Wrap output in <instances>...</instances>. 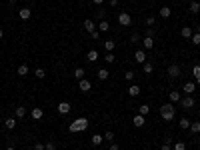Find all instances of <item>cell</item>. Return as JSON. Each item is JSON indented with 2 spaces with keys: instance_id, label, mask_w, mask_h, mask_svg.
Segmentation results:
<instances>
[{
  "instance_id": "1",
  "label": "cell",
  "mask_w": 200,
  "mask_h": 150,
  "mask_svg": "<svg viewBox=\"0 0 200 150\" xmlns=\"http://www.w3.org/2000/svg\"><path fill=\"white\" fill-rule=\"evenodd\" d=\"M88 128V118H76L72 124H68V130L70 132H82Z\"/></svg>"
},
{
  "instance_id": "2",
  "label": "cell",
  "mask_w": 200,
  "mask_h": 150,
  "mask_svg": "<svg viewBox=\"0 0 200 150\" xmlns=\"http://www.w3.org/2000/svg\"><path fill=\"white\" fill-rule=\"evenodd\" d=\"M174 114H176V110H174L172 104H162L160 106V116H162L164 120H172Z\"/></svg>"
},
{
  "instance_id": "3",
  "label": "cell",
  "mask_w": 200,
  "mask_h": 150,
  "mask_svg": "<svg viewBox=\"0 0 200 150\" xmlns=\"http://www.w3.org/2000/svg\"><path fill=\"white\" fill-rule=\"evenodd\" d=\"M180 66H178V64H170L168 66V78H178V76H180Z\"/></svg>"
},
{
  "instance_id": "4",
  "label": "cell",
  "mask_w": 200,
  "mask_h": 150,
  "mask_svg": "<svg viewBox=\"0 0 200 150\" xmlns=\"http://www.w3.org/2000/svg\"><path fill=\"white\" fill-rule=\"evenodd\" d=\"M118 22H120L122 26H130V24H132V16H130L128 12H122V14L118 16Z\"/></svg>"
},
{
  "instance_id": "5",
  "label": "cell",
  "mask_w": 200,
  "mask_h": 150,
  "mask_svg": "<svg viewBox=\"0 0 200 150\" xmlns=\"http://www.w3.org/2000/svg\"><path fill=\"white\" fill-rule=\"evenodd\" d=\"M180 106H182V108H186V110L192 108V106H194V98H192V96H184V98H180Z\"/></svg>"
},
{
  "instance_id": "6",
  "label": "cell",
  "mask_w": 200,
  "mask_h": 150,
  "mask_svg": "<svg viewBox=\"0 0 200 150\" xmlns=\"http://www.w3.org/2000/svg\"><path fill=\"white\" fill-rule=\"evenodd\" d=\"M134 60L138 64H144V62H146V52H144V50H136V52H134Z\"/></svg>"
},
{
  "instance_id": "7",
  "label": "cell",
  "mask_w": 200,
  "mask_h": 150,
  "mask_svg": "<svg viewBox=\"0 0 200 150\" xmlns=\"http://www.w3.org/2000/svg\"><path fill=\"white\" fill-rule=\"evenodd\" d=\"M194 90H196V84H194V82H186L184 86H182V92H184L186 96H190V94H192Z\"/></svg>"
},
{
  "instance_id": "8",
  "label": "cell",
  "mask_w": 200,
  "mask_h": 150,
  "mask_svg": "<svg viewBox=\"0 0 200 150\" xmlns=\"http://www.w3.org/2000/svg\"><path fill=\"white\" fill-rule=\"evenodd\" d=\"M144 122H146V116H140V114H136V116L132 118V124H134L136 128H142Z\"/></svg>"
},
{
  "instance_id": "9",
  "label": "cell",
  "mask_w": 200,
  "mask_h": 150,
  "mask_svg": "<svg viewBox=\"0 0 200 150\" xmlns=\"http://www.w3.org/2000/svg\"><path fill=\"white\" fill-rule=\"evenodd\" d=\"M78 86L82 92H88V90L92 88V84H90V80H86V78H82V80H78Z\"/></svg>"
},
{
  "instance_id": "10",
  "label": "cell",
  "mask_w": 200,
  "mask_h": 150,
  "mask_svg": "<svg viewBox=\"0 0 200 150\" xmlns=\"http://www.w3.org/2000/svg\"><path fill=\"white\" fill-rule=\"evenodd\" d=\"M18 16H20V20H28L32 16V10H30V8H20Z\"/></svg>"
},
{
  "instance_id": "11",
  "label": "cell",
  "mask_w": 200,
  "mask_h": 150,
  "mask_svg": "<svg viewBox=\"0 0 200 150\" xmlns=\"http://www.w3.org/2000/svg\"><path fill=\"white\" fill-rule=\"evenodd\" d=\"M30 116H32L34 120H40L42 116H44V110H42V108H32V110H30Z\"/></svg>"
},
{
  "instance_id": "12",
  "label": "cell",
  "mask_w": 200,
  "mask_h": 150,
  "mask_svg": "<svg viewBox=\"0 0 200 150\" xmlns=\"http://www.w3.org/2000/svg\"><path fill=\"white\" fill-rule=\"evenodd\" d=\"M142 46H144V50H152V48H154V38H144V40H142Z\"/></svg>"
},
{
  "instance_id": "13",
  "label": "cell",
  "mask_w": 200,
  "mask_h": 150,
  "mask_svg": "<svg viewBox=\"0 0 200 150\" xmlns=\"http://www.w3.org/2000/svg\"><path fill=\"white\" fill-rule=\"evenodd\" d=\"M58 112L60 114H68L70 112V104H68V102H60V104H58Z\"/></svg>"
},
{
  "instance_id": "14",
  "label": "cell",
  "mask_w": 200,
  "mask_h": 150,
  "mask_svg": "<svg viewBox=\"0 0 200 150\" xmlns=\"http://www.w3.org/2000/svg\"><path fill=\"white\" fill-rule=\"evenodd\" d=\"M4 126H6L8 130H14L16 128V118H6L4 120Z\"/></svg>"
},
{
  "instance_id": "15",
  "label": "cell",
  "mask_w": 200,
  "mask_h": 150,
  "mask_svg": "<svg viewBox=\"0 0 200 150\" xmlns=\"http://www.w3.org/2000/svg\"><path fill=\"white\" fill-rule=\"evenodd\" d=\"M102 140H104V136H100V134H94L90 138V142H92V146H100L102 144Z\"/></svg>"
},
{
  "instance_id": "16",
  "label": "cell",
  "mask_w": 200,
  "mask_h": 150,
  "mask_svg": "<svg viewBox=\"0 0 200 150\" xmlns=\"http://www.w3.org/2000/svg\"><path fill=\"white\" fill-rule=\"evenodd\" d=\"M104 48H106V52H114V48H116V42H114V40H106V42H104Z\"/></svg>"
},
{
  "instance_id": "17",
  "label": "cell",
  "mask_w": 200,
  "mask_h": 150,
  "mask_svg": "<svg viewBox=\"0 0 200 150\" xmlns=\"http://www.w3.org/2000/svg\"><path fill=\"white\" fill-rule=\"evenodd\" d=\"M14 116L16 118H24L26 116V108H24V106H18V108L14 110Z\"/></svg>"
},
{
  "instance_id": "18",
  "label": "cell",
  "mask_w": 200,
  "mask_h": 150,
  "mask_svg": "<svg viewBox=\"0 0 200 150\" xmlns=\"http://www.w3.org/2000/svg\"><path fill=\"white\" fill-rule=\"evenodd\" d=\"M84 30L92 34V32L96 30V28H94V22H92V20H84Z\"/></svg>"
},
{
  "instance_id": "19",
  "label": "cell",
  "mask_w": 200,
  "mask_h": 150,
  "mask_svg": "<svg viewBox=\"0 0 200 150\" xmlns=\"http://www.w3.org/2000/svg\"><path fill=\"white\" fill-rule=\"evenodd\" d=\"M138 114H140V116H148V114H150V108H148V104L138 106Z\"/></svg>"
},
{
  "instance_id": "20",
  "label": "cell",
  "mask_w": 200,
  "mask_h": 150,
  "mask_svg": "<svg viewBox=\"0 0 200 150\" xmlns=\"http://www.w3.org/2000/svg\"><path fill=\"white\" fill-rule=\"evenodd\" d=\"M128 94H130V96H132V98H136V96H138V94H140V86H136V84H132V86L128 88Z\"/></svg>"
},
{
  "instance_id": "21",
  "label": "cell",
  "mask_w": 200,
  "mask_h": 150,
  "mask_svg": "<svg viewBox=\"0 0 200 150\" xmlns=\"http://www.w3.org/2000/svg\"><path fill=\"white\" fill-rule=\"evenodd\" d=\"M190 132H192V134H198L200 132V122L196 120V122H190V128H188Z\"/></svg>"
},
{
  "instance_id": "22",
  "label": "cell",
  "mask_w": 200,
  "mask_h": 150,
  "mask_svg": "<svg viewBox=\"0 0 200 150\" xmlns=\"http://www.w3.org/2000/svg\"><path fill=\"white\" fill-rule=\"evenodd\" d=\"M108 76H110V72L106 68H100L98 70V80H108Z\"/></svg>"
},
{
  "instance_id": "23",
  "label": "cell",
  "mask_w": 200,
  "mask_h": 150,
  "mask_svg": "<svg viewBox=\"0 0 200 150\" xmlns=\"http://www.w3.org/2000/svg\"><path fill=\"white\" fill-rule=\"evenodd\" d=\"M86 58H88V62H94V60H98V52L96 50H88Z\"/></svg>"
},
{
  "instance_id": "24",
  "label": "cell",
  "mask_w": 200,
  "mask_h": 150,
  "mask_svg": "<svg viewBox=\"0 0 200 150\" xmlns=\"http://www.w3.org/2000/svg\"><path fill=\"white\" fill-rule=\"evenodd\" d=\"M170 14H172V10H170L168 6H162V8H160V16H162V18H170Z\"/></svg>"
},
{
  "instance_id": "25",
  "label": "cell",
  "mask_w": 200,
  "mask_h": 150,
  "mask_svg": "<svg viewBox=\"0 0 200 150\" xmlns=\"http://www.w3.org/2000/svg\"><path fill=\"white\" fill-rule=\"evenodd\" d=\"M180 34H182V38H190V36H192V28H190V26H184V28L180 30Z\"/></svg>"
},
{
  "instance_id": "26",
  "label": "cell",
  "mask_w": 200,
  "mask_h": 150,
  "mask_svg": "<svg viewBox=\"0 0 200 150\" xmlns=\"http://www.w3.org/2000/svg\"><path fill=\"white\" fill-rule=\"evenodd\" d=\"M142 70L146 72V74H152V72H154V66H152L150 62H144V64H142Z\"/></svg>"
},
{
  "instance_id": "27",
  "label": "cell",
  "mask_w": 200,
  "mask_h": 150,
  "mask_svg": "<svg viewBox=\"0 0 200 150\" xmlns=\"http://www.w3.org/2000/svg\"><path fill=\"white\" fill-rule=\"evenodd\" d=\"M28 74V64H20L18 66V76H26Z\"/></svg>"
},
{
  "instance_id": "28",
  "label": "cell",
  "mask_w": 200,
  "mask_h": 150,
  "mask_svg": "<svg viewBox=\"0 0 200 150\" xmlns=\"http://www.w3.org/2000/svg\"><path fill=\"white\" fill-rule=\"evenodd\" d=\"M168 96H170V100H172V102H180V92H176V90H172Z\"/></svg>"
},
{
  "instance_id": "29",
  "label": "cell",
  "mask_w": 200,
  "mask_h": 150,
  "mask_svg": "<svg viewBox=\"0 0 200 150\" xmlns=\"http://www.w3.org/2000/svg\"><path fill=\"white\" fill-rule=\"evenodd\" d=\"M190 12H192V14H198L200 12V4L198 2H190Z\"/></svg>"
},
{
  "instance_id": "30",
  "label": "cell",
  "mask_w": 200,
  "mask_h": 150,
  "mask_svg": "<svg viewBox=\"0 0 200 150\" xmlns=\"http://www.w3.org/2000/svg\"><path fill=\"white\" fill-rule=\"evenodd\" d=\"M100 32H108V30H110V24L108 22H106V20H102V22H100Z\"/></svg>"
},
{
  "instance_id": "31",
  "label": "cell",
  "mask_w": 200,
  "mask_h": 150,
  "mask_svg": "<svg viewBox=\"0 0 200 150\" xmlns=\"http://www.w3.org/2000/svg\"><path fill=\"white\" fill-rule=\"evenodd\" d=\"M74 78H78V80L84 78V70H82V68H76V70H74Z\"/></svg>"
},
{
  "instance_id": "32",
  "label": "cell",
  "mask_w": 200,
  "mask_h": 150,
  "mask_svg": "<svg viewBox=\"0 0 200 150\" xmlns=\"http://www.w3.org/2000/svg\"><path fill=\"white\" fill-rule=\"evenodd\" d=\"M180 128H184V130L190 128V120L188 118H180Z\"/></svg>"
},
{
  "instance_id": "33",
  "label": "cell",
  "mask_w": 200,
  "mask_h": 150,
  "mask_svg": "<svg viewBox=\"0 0 200 150\" xmlns=\"http://www.w3.org/2000/svg\"><path fill=\"white\" fill-rule=\"evenodd\" d=\"M192 74H194V78H200V64H194L192 66Z\"/></svg>"
},
{
  "instance_id": "34",
  "label": "cell",
  "mask_w": 200,
  "mask_h": 150,
  "mask_svg": "<svg viewBox=\"0 0 200 150\" xmlns=\"http://www.w3.org/2000/svg\"><path fill=\"white\" fill-rule=\"evenodd\" d=\"M192 44H200V32H192Z\"/></svg>"
},
{
  "instance_id": "35",
  "label": "cell",
  "mask_w": 200,
  "mask_h": 150,
  "mask_svg": "<svg viewBox=\"0 0 200 150\" xmlns=\"http://www.w3.org/2000/svg\"><path fill=\"white\" fill-rule=\"evenodd\" d=\"M104 60H106V62H114V60H116V56H114V52H106Z\"/></svg>"
},
{
  "instance_id": "36",
  "label": "cell",
  "mask_w": 200,
  "mask_h": 150,
  "mask_svg": "<svg viewBox=\"0 0 200 150\" xmlns=\"http://www.w3.org/2000/svg\"><path fill=\"white\" fill-rule=\"evenodd\" d=\"M160 150H172V142H170V140H164V144L160 146Z\"/></svg>"
},
{
  "instance_id": "37",
  "label": "cell",
  "mask_w": 200,
  "mask_h": 150,
  "mask_svg": "<svg viewBox=\"0 0 200 150\" xmlns=\"http://www.w3.org/2000/svg\"><path fill=\"white\" fill-rule=\"evenodd\" d=\"M134 76H136L134 72H132V70H128V72H126V74H124V78L128 80V82H132V80H134Z\"/></svg>"
},
{
  "instance_id": "38",
  "label": "cell",
  "mask_w": 200,
  "mask_h": 150,
  "mask_svg": "<svg viewBox=\"0 0 200 150\" xmlns=\"http://www.w3.org/2000/svg\"><path fill=\"white\" fill-rule=\"evenodd\" d=\"M44 150H56V144H54L52 140H50V142H46V144H44Z\"/></svg>"
},
{
  "instance_id": "39",
  "label": "cell",
  "mask_w": 200,
  "mask_h": 150,
  "mask_svg": "<svg viewBox=\"0 0 200 150\" xmlns=\"http://www.w3.org/2000/svg\"><path fill=\"white\" fill-rule=\"evenodd\" d=\"M44 76H46L44 68H36V78H44Z\"/></svg>"
},
{
  "instance_id": "40",
  "label": "cell",
  "mask_w": 200,
  "mask_h": 150,
  "mask_svg": "<svg viewBox=\"0 0 200 150\" xmlns=\"http://www.w3.org/2000/svg\"><path fill=\"white\" fill-rule=\"evenodd\" d=\"M154 24H156V18L154 16H148L146 18V26H154Z\"/></svg>"
},
{
  "instance_id": "41",
  "label": "cell",
  "mask_w": 200,
  "mask_h": 150,
  "mask_svg": "<svg viewBox=\"0 0 200 150\" xmlns=\"http://www.w3.org/2000/svg\"><path fill=\"white\" fill-rule=\"evenodd\" d=\"M174 150H186V144L184 142H176L174 144Z\"/></svg>"
},
{
  "instance_id": "42",
  "label": "cell",
  "mask_w": 200,
  "mask_h": 150,
  "mask_svg": "<svg viewBox=\"0 0 200 150\" xmlns=\"http://www.w3.org/2000/svg\"><path fill=\"white\" fill-rule=\"evenodd\" d=\"M130 42H132V44H136V42H140V36H138V34H132V36H130Z\"/></svg>"
},
{
  "instance_id": "43",
  "label": "cell",
  "mask_w": 200,
  "mask_h": 150,
  "mask_svg": "<svg viewBox=\"0 0 200 150\" xmlns=\"http://www.w3.org/2000/svg\"><path fill=\"white\" fill-rule=\"evenodd\" d=\"M104 140H114V132H106V134H104Z\"/></svg>"
},
{
  "instance_id": "44",
  "label": "cell",
  "mask_w": 200,
  "mask_h": 150,
  "mask_svg": "<svg viewBox=\"0 0 200 150\" xmlns=\"http://www.w3.org/2000/svg\"><path fill=\"white\" fill-rule=\"evenodd\" d=\"M146 36L148 38H154V30H152V28H146Z\"/></svg>"
},
{
  "instance_id": "45",
  "label": "cell",
  "mask_w": 200,
  "mask_h": 150,
  "mask_svg": "<svg viewBox=\"0 0 200 150\" xmlns=\"http://www.w3.org/2000/svg\"><path fill=\"white\" fill-rule=\"evenodd\" d=\"M90 36H92V38H94V40H96V38H100V30H94V32H92V34H90Z\"/></svg>"
},
{
  "instance_id": "46",
  "label": "cell",
  "mask_w": 200,
  "mask_h": 150,
  "mask_svg": "<svg viewBox=\"0 0 200 150\" xmlns=\"http://www.w3.org/2000/svg\"><path fill=\"white\" fill-rule=\"evenodd\" d=\"M34 150H44V144H40V142H36V144H34Z\"/></svg>"
},
{
  "instance_id": "47",
  "label": "cell",
  "mask_w": 200,
  "mask_h": 150,
  "mask_svg": "<svg viewBox=\"0 0 200 150\" xmlns=\"http://www.w3.org/2000/svg\"><path fill=\"white\" fill-rule=\"evenodd\" d=\"M108 150H120V146H118L116 142H112V144H110V148H108Z\"/></svg>"
},
{
  "instance_id": "48",
  "label": "cell",
  "mask_w": 200,
  "mask_h": 150,
  "mask_svg": "<svg viewBox=\"0 0 200 150\" xmlns=\"http://www.w3.org/2000/svg\"><path fill=\"white\" fill-rule=\"evenodd\" d=\"M110 6H114V8H116V6H118V0H110Z\"/></svg>"
},
{
  "instance_id": "49",
  "label": "cell",
  "mask_w": 200,
  "mask_h": 150,
  "mask_svg": "<svg viewBox=\"0 0 200 150\" xmlns=\"http://www.w3.org/2000/svg\"><path fill=\"white\" fill-rule=\"evenodd\" d=\"M92 2H94V4H98V6H100V4L104 2V0H92Z\"/></svg>"
},
{
  "instance_id": "50",
  "label": "cell",
  "mask_w": 200,
  "mask_h": 150,
  "mask_svg": "<svg viewBox=\"0 0 200 150\" xmlns=\"http://www.w3.org/2000/svg\"><path fill=\"white\" fill-rule=\"evenodd\" d=\"M2 38H4V30L0 28V40H2Z\"/></svg>"
},
{
  "instance_id": "51",
  "label": "cell",
  "mask_w": 200,
  "mask_h": 150,
  "mask_svg": "<svg viewBox=\"0 0 200 150\" xmlns=\"http://www.w3.org/2000/svg\"><path fill=\"white\" fill-rule=\"evenodd\" d=\"M6 150H16V148H14V146H8V148H6Z\"/></svg>"
},
{
  "instance_id": "52",
  "label": "cell",
  "mask_w": 200,
  "mask_h": 150,
  "mask_svg": "<svg viewBox=\"0 0 200 150\" xmlns=\"http://www.w3.org/2000/svg\"><path fill=\"white\" fill-rule=\"evenodd\" d=\"M196 84H198V86H200V78H196Z\"/></svg>"
},
{
  "instance_id": "53",
  "label": "cell",
  "mask_w": 200,
  "mask_h": 150,
  "mask_svg": "<svg viewBox=\"0 0 200 150\" xmlns=\"http://www.w3.org/2000/svg\"><path fill=\"white\" fill-rule=\"evenodd\" d=\"M8 2H10V4H14V2H16V0H8Z\"/></svg>"
},
{
  "instance_id": "54",
  "label": "cell",
  "mask_w": 200,
  "mask_h": 150,
  "mask_svg": "<svg viewBox=\"0 0 200 150\" xmlns=\"http://www.w3.org/2000/svg\"><path fill=\"white\" fill-rule=\"evenodd\" d=\"M76 150H80V148H76Z\"/></svg>"
},
{
  "instance_id": "55",
  "label": "cell",
  "mask_w": 200,
  "mask_h": 150,
  "mask_svg": "<svg viewBox=\"0 0 200 150\" xmlns=\"http://www.w3.org/2000/svg\"><path fill=\"white\" fill-rule=\"evenodd\" d=\"M198 64H200V62H198Z\"/></svg>"
}]
</instances>
